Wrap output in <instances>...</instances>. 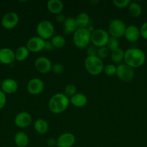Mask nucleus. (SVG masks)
Listing matches in <instances>:
<instances>
[{
	"mask_svg": "<svg viewBox=\"0 0 147 147\" xmlns=\"http://www.w3.org/2000/svg\"><path fill=\"white\" fill-rule=\"evenodd\" d=\"M146 61V55L142 50L137 47H131L125 52L124 62L132 68L142 66Z\"/></svg>",
	"mask_w": 147,
	"mask_h": 147,
	"instance_id": "nucleus-1",
	"label": "nucleus"
},
{
	"mask_svg": "<svg viewBox=\"0 0 147 147\" xmlns=\"http://www.w3.org/2000/svg\"><path fill=\"white\" fill-rule=\"evenodd\" d=\"M70 104L69 98L62 93L53 95L48 102V109L50 112L55 114H59L64 112Z\"/></svg>",
	"mask_w": 147,
	"mask_h": 147,
	"instance_id": "nucleus-2",
	"label": "nucleus"
},
{
	"mask_svg": "<svg viewBox=\"0 0 147 147\" xmlns=\"http://www.w3.org/2000/svg\"><path fill=\"white\" fill-rule=\"evenodd\" d=\"M84 67L88 73L94 76H99L103 72V60L97 56H87L84 60Z\"/></svg>",
	"mask_w": 147,
	"mask_h": 147,
	"instance_id": "nucleus-3",
	"label": "nucleus"
},
{
	"mask_svg": "<svg viewBox=\"0 0 147 147\" xmlns=\"http://www.w3.org/2000/svg\"><path fill=\"white\" fill-rule=\"evenodd\" d=\"M73 42L77 48H86L91 42V32L88 28H78L73 34Z\"/></svg>",
	"mask_w": 147,
	"mask_h": 147,
	"instance_id": "nucleus-4",
	"label": "nucleus"
},
{
	"mask_svg": "<svg viewBox=\"0 0 147 147\" xmlns=\"http://www.w3.org/2000/svg\"><path fill=\"white\" fill-rule=\"evenodd\" d=\"M36 32L39 37L44 40H48L54 36L55 27L53 23L48 20H43L37 24Z\"/></svg>",
	"mask_w": 147,
	"mask_h": 147,
	"instance_id": "nucleus-5",
	"label": "nucleus"
},
{
	"mask_svg": "<svg viewBox=\"0 0 147 147\" xmlns=\"http://www.w3.org/2000/svg\"><path fill=\"white\" fill-rule=\"evenodd\" d=\"M110 35L103 29H96L91 32V42L97 48L107 45Z\"/></svg>",
	"mask_w": 147,
	"mask_h": 147,
	"instance_id": "nucleus-6",
	"label": "nucleus"
},
{
	"mask_svg": "<svg viewBox=\"0 0 147 147\" xmlns=\"http://www.w3.org/2000/svg\"><path fill=\"white\" fill-rule=\"evenodd\" d=\"M126 25L123 21L119 19H114L111 20L108 26V34L110 37L120 38L125 34Z\"/></svg>",
	"mask_w": 147,
	"mask_h": 147,
	"instance_id": "nucleus-7",
	"label": "nucleus"
},
{
	"mask_svg": "<svg viewBox=\"0 0 147 147\" xmlns=\"http://www.w3.org/2000/svg\"><path fill=\"white\" fill-rule=\"evenodd\" d=\"M116 76L120 80L123 82L131 81L134 78L133 68L125 63H121L117 66Z\"/></svg>",
	"mask_w": 147,
	"mask_h": 147,
	"instance_id": "nucleus-8",
	"label": "nucleus"
},
{
	"mask_svg": "<svg viewBox=\"0 0 147 147\" xmlns=\"http://www.w3.org/2000/svg\"><path fill=\"white\" fill-rule=\"evenodd\" d=\"M19 23V16L14 11L7 12L1 19V25L7 30L14 28Z\"/></svg>",
	"mask_w": 147,
	"mask_h": 147,
	"instance_id": "nucleus-9",
	"label": "nucleus"
},
{
	"mask_svg": "<svg viewBox=\"0 0 147 147\" xmlns=\"http://www.w3.org/2000/svg\"><path fill=\"white\" fill-rule=\"evenodd\" d=\"M52 65L51 61L44 56L37 57L35 61V67L37 72L42 74H46L51 71Z\"/></svg>",
	"mask_w": 147,
	"mask_h": 147,
	"instance_id": "nucleus-10",
	"label": "nucleus"
},
{
	"mask_svg": "<svg viewBox=\"0 0 147 147\" xmlns=\"http://www.w3.org/2000/svg\"><path fill=\"white\" fill-rule=\"evenodd\" d=\"M27 91L30 94L36 96L43 92L44 89V83L38 78H34L30 79L27 85Z\"/></svg>",
	"mask_w": 147,
	"mask_h": 147,
	"instance_id": "nucleus-11",
	"label": "nucleus"
},
{
	"mask_svg": "<svg viewBox=\"0 0 147 147\" xmlns=\"http://www.w3.org/2000/svg\"><path fill=\"white\" fill-rule=\"evenodd\" d=\"M45 41L46 40H43L42 38L39 37L38 36L33 37L27 40L26 47L28 49L30 53H39V52L44 50Z\"/></svg>",
	"mask_w": 147,
	"mask_h": 147,
	"instance_id": "nucleus-12",
	"label": "nucleus"
},
{
	"mask_svg": "<svg viewBox=\"0 0 147 147\" xmlns=\"http://www.w3.org/2000/svg\"><path fill=\"white\" fill-rule=\"evenodd\" d=\"M57 147H72L76 142V137L71 132H65L56 139Z\"/></svg>",
	"mask_w": 147,
	"mask_h": 147,
	"instance_id": "nucleus-13",
	"label": "nucleus"
},
{
	"mask_svg": "<svg viewBox=\"0 0 147 147\" xmlns=\"http://www.w3.org/2000/svg\"><path fill=\"white\" fill-rule=\"evenodd\" d=\"M32 122V116L29 113L22 111L19 113L14 119V123L16 126L21 129L28 127Z\"/></svg>",
	"mask_w": 147,
	"mask_h": 147,
	"instance_id": "nucleus-14",
	"label": "nucleus"
},
{
	"mask_svg": "<svg viewBox=\"0 0 147 147\" xmlns=\"http://www.w3.org/2000/svg\"><path fill=\"white\" fill-rule=\"evenodd\" d=\"M14 52L10 48L4 47L0 50V63L4 65H11L15 60Z\"/></svg>",
	"mask_w": 147,
	"mask_h": 147,
	"instance_id": "nucleus-15",
	"label": "nucleus"
},
{
	"mask_svg": "<svg viewBox=\"0 0 147 147\" xmlns=\"http://www.w3.org/2000/svg\"><path fill=\"white\" fill-rule=\"evenodd\" d=\"M125 39L130 42H135L138 40L141 34H140V29L135 25H129L126 27L125 32Z\"/></svg>",
	"mask_w": 147,
	"mask_h": 147,
	"instance_id": "nucleus-16",
	"label": "nucleus"
},
{
	"mask_svg": "<svg viewBox=\"0 0 147 147\" xmlns=\"http://www.w3.org/2000/svg\"><path fill=\"white\" fill-rule=\"evenodd\" d=\"M1 87L2 89V91L4 93L12 94V93H15L18 89V83L14 79L7 78L4 79L1 82Z\"/></svg>",
	"mask_w": 147,
	"mask_h": 147,
	"instance_id": "nucleus-17",
	"label": "nucleus"
},
{
	"mask_svg": "<svg viewBox=\"0 0 147 147\" xmlns=\"http://www.w3.org/2000/svg\"><path fill=\"white\" fill-rule=\"evenodd\" d=\"M63 32L66 35L74 34L78 29L75 18L72 17H67L63 24Z\"/></svg>",
	"mask_w": 147,
	"mask_h": 147,
	"instance_id": "nucleus-18",
	"label": "nucleus"
},
{
	"mask_svg": "<svg viewBox=\"0 0 147 147\" xmlns=\"http://www.w3.org/2000/svg\"><path fill=\"white\" fill-rule=\"evenodd\" d=\"M47 9L50 13L57 15L63 11V4L60 0H49L47 2Z\"/></svg>",
	"mask_w": 147,
	"mask_h": 147,
	"instance_id": "nucleus-19",
	"label": "nucleus"
},
{
	"mask_svg": "<svg viewBox=\"0 0 147 147\" xmlns=\"http://www.w3.org/2000/svg\"><path fill=\"white\" fill-rule=\"evenodd\" d=\"M70 103L74 106L77 108H81L84 106L87 103V98L84 93H76L74 96L69 98Z\"/></svg>",
	"mask_w": 147,
	"mask_h": 147,
	"instance_id": "nucleus-20",
	"label": "nucleus"
},
{
	"mask_svg": "<svg viewBox=\"0 0 147 147\" xmlns=\"http://www.w3.org/2000/svg\"><path fill=\"white\" fill-rule=\"evenodd\" d=\"M14 141L17 147H26L29 144V137L24 132L19 131L14 135Z\"/></svg>",
	"mask_w": 147,
	"mask_h": 147,
	"instance_id": "nucleus-21",
	"label": "nucleus"
},
{
	"mask_svg": "<svg viewBox=\"0 0 147 147\" xmlns=\"http://www.w3.org/2000/svg\"><path fill=\"white\" fill-rule=\"evenodd\" d=\"M78 28H87L90 22V17L89 14L85 12L79 13L75 18Z\"/></svg>",
	"mask_w": 147,
	"mask_h": 147,
	"instance_id": "nucleus-22",
	"label": "nucleus"
},
{
	"mask_svg": "<svg viewBox=\"0 0 147 147\" xmlns=\"http://www.w3.org/2000/svg\"><path fill=\"white\" fill-rule=\"evenodd\" d=\"M34 129L39 134H45L48 131V123L45 119H38L35 121Z\"/></svg>",
	"mask_w": 147,
	"mask_h": 147,
	"instance_id": "nucleus-23",
	"label": "nucleus"
},
{
	"mask_svg": "<svg viewBox=\"0 0 147 147\" xmlns=\"http://www.w3.org/2000/svg\"><path fill=\"white\" fill-rule=\"evenodd\" d=\"M128 13L130 16L133 18H137L140 17L142 13V8L141 6L136 1H132L128 6Z\"/></svg>",
	"mask_w": 147,
	"mask_h": 147,
	"instance_id": "nucleus-24",
	"label": "nucleus"
},
{
	"mask_svg": "<svg viewBox=\"0 0 147 147\" xmlns=\"http://www.w3.org/2000/svg\"><path fill=\"white\" fill-rule=\"evenodd\" d=\"M29 53H30V51L26 46H20L14 52L15 59L19 62L24 61L28 57Z\"/></svg>",
	"mask_w": 147,
	"mask_h": 147,
	"instance_id": "nucleus-25",
	"label": "nucleus"
},
{
	"mask_svg": "<svg viewBox=\"0 0 147 147\" xmlns=\"http://www.w3.org/2000/svg\"><path fill=\"white\" fill-rule=\"evenodd\" d=\"M124 55H125V51L120 47L111 52V60L114 63L120 65L122 63V61H124Z\"/></svg>",
	"mask_w": 147,
	"mask_h": 147,
	"instance_id": "nucleus-26",
	"label": "nucleus"
},
{
	"mask_svg": "<svg viewBox=\"0 0 147 147\" xmlns=\"http://www.w3.org/2000/svg\"><path fill=\"white\" fill-rule=\"evenodd\" d=\"M52 45H53V47L54 48L60 49L62 48L65 46L66 45V40L65 38L61 35H59V34H56L54 35L50 40Z\"/></svg>",
	"mask_w": 147,
	"mask_h": 147,
	"instance_id": "nucleus-27",
	"label": "nucleus"
},
{
	"mask_svg": "<svg viewBox=\"0 0 147 147\" xmlns=\"http://www.w3.org/2000/svg\"><path fill=\"white\" fill-rule=\"evenodd\" d=\"M119 45H120V42L118 38L110 37L108 43H107L106 47H108V50H109L110 51L112 52L114 51V50H117V49L120 48Z\"/></svg>",
	"mask_w": 147,
	"mask_h": 147,
	"instance_id": "nucleus-28",
	"label": "nucleus"
},
{
	"mask_svg": "<svg viewBox=\"0 0 147 147\" xmlns=\"http://www.w3.org/2000/svg\"><path fill=\"white\" fill-rule=\"evenodd\" d=\"M117 66L114 64H108L105 66L103 72L107 76H113L116 75Z\"/></svg>",
	"mask_w": 147,
	"mask_h": 147,
	"instance_id": "nucleus-29",
	"label": "nucleus"
},
{
	"mask_svg": "<svg viewBox=\"0 0 147 147\" xmlns=\"http://www.w3.org/2000/svg\"><path fill=\"white\" fill-rule=\"evenodd\" d=\"M76 93V87L74 84H68L64 88V94L69 98H71Z\"/></svg>",
	"mask_w": 147,
	"mask_h": 147,
	"instance_id": "nucleus-30",
	"label": "nucleus"
},
{
	"mask_svg": "<svg viewBox=\"0 0 147 147\" xmlns=\"http://www.w3.org/2000/svg\"><path fill=\"white\" fill-rule=\"evenodd\" d=\"M110 54V50H108V47L106 46L105 47H99L97 50V56L99 57V58L103 60V59L107 58Z\"/></svg>",
	"mask_w": 147,
	"mask_h": 147,
	"instance_id": "nucleus-31",
	"label": "nucleus"
},
{
	"mask_svg": "<svg viewBox=\"0 0 147 147\" xmlns=\"http://www.w3.org/2000/svg\"><path fill=\"white\" fill-rule=\"evenodd\" d=\"M131 1L130 0H113L112 1V4L117 7V8L119 9H124L125 7L129 6V4H131Z\"/></svg>",
	"mask_w": 147,
	"mask_h": 147,
	"instance_id": "nucleus-32",
	"label": "nucleus"
},
{
	"mask_svg": "<svg viewBox=\"0 0 147 147\" xmlns=\"http://www.w3.org/2000/svg\"><path fill=\"white\" fill-rule=\"evenodd\" d=\"M51 71L56 75H61L64 71V67L60 63H55L52 65Z\"/></svg>",
	"mask_w": 147,
	"mask_h": 147,
	"instance_id": "nucleus-33",
	"label": "nucleus"
},
{
	"mask_svg": "<svg viewBox=\"0 0 147 147\" xmlns=\"http://www.w3.org/2000/svg\"><path fill=\"white\" fill-rule=\"evenodd\" d=\"M86 54L88 56H96L98 48L93 45H89L86 47Z\"/></svg>",
	"mask_w": 147,
	"mask_h": 147,
	"instance_id": "nucleus-34",
	"label": "nucleus"
},
{
	"mask_svg": "<svg viewBox=\"0 0 147 147\" xmlns=\"http://www.w3.org/2000/svg\"><path fill=\"white\" fill-rule=\"evenodd\" d=\"M139 29L141 37L145 40H147V22H145Z\"/></svg>",
	"mask_w": 147,
	"mask_h": 147,
	"instance_id": "nucleus-35",
	"label": "nucleus"
},
{
	"mask_svg": "<svg viewBox=\"0 0 147 147\" xmlns=\"http://www.w3.org/2000/svg\"><path fill=\"white\" fill-rule=\"evenodd\" d=\"M6 101L7 98H6L5 93L2 90H0V110L5 106Z\"/></svg>",
	"mask_w": 147,
	"mask_h": 147,
	"instance_id": "nucleus-36",
	"label": "nucleus"
},
{
	"mask_svg": "<svg viewBox=\"0 0 147 147\" xmlns=\"http://www.w3.org/2000/svg\"><path fill=\"white\" fill-rule=\"evenodd\" d=\"M53 46L52 45L50 40H46L45 41V46H44V50L46 51H51L53 50Z\"/></svg>",
	"mask_w": 147,
	"mask_h": 147,
	"instance_id": "nucleus-37",
	"label": "nucleus"
},
{
	"mask_svg": "<svg viewBox=\"0 0 147 147\" xmlns=\"http://www.w3.org/2000/svg\"><path fill=\"white\" fill-rule=\"evenodd\" d=\"M66 19V17H65V15L64 14H62V13L57 14V15H56V22H57L58 23H60V24H62L64 23Z\"/></svg>",
	"mask_w": 147,
	"mask_h": 147,
	"instance_id": "nucleus-38",
	"label": "nucleus"
},
{
	"mask_svg": "<svg viewBox=\"0 0 147 147\" xmlns=\"http://www.w3.org/2000/svg\"><path fill=\"white\" fill-rule=\"evenodd\" d=\"M56 144H57V142L54 138H49L47 140V145L49 147H55L56 146Z\"/></svg>",
	"mask_w": 147,
	"mask_h": 147,
	"instance_id": "nucleus-39",
	"label": "nucleus"
},
{
	"mask_svg": "<svg viewBox=\"0 0 147 147\" xmlns=\"http://www.w3.org/2000/svg\"><path fill=\"white\" fill-rule=\"evenodd\" d=\"M1 82L0 81V86H1Z\"/></svg>",
	"mask_w": 147,
	"mask_h": 147,
	"instance_id": "nucleus-40",
	"label": "nucleus"
}]
</instances>
